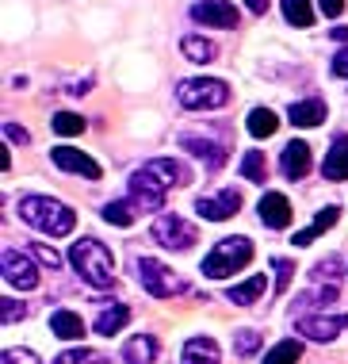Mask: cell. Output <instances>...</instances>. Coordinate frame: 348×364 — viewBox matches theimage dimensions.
<instances>
[{
  "label": "cell",
  "instance_id": "obj_1",
  "mask_svg": "<svg viewBox=\"0 0 348 364\" xmlns=\"http://www.w3.org/2000/svg\"><path fill=\"white\" fill-rule=\"evenodd\" d=\"M192 181V169L176 157H153L142 169H134L131 176V203L138 211H161L165 196L173 184H187Z\"/></svg>",
  "mask_w": 348,
  "mask_h": 364
},
{
  "label": "cell",
  "instance_id": "obj_2",
  "mask_svg": "<svg viewBox=\"0 0 348 364\" xmlns=\"http://www.w3.org/2000/svg\"><path fill=\"white\" fill-rule=\"evenodd\" d=\"M19 219L27 226H35V230L50 234V238H65L77 226V215L62 200H50V196H23L19 200Z\"/></svg>",
  "mask_w": 348,
  "mask_h": 364
},
{
  "label": "cell",
  "instance_id": "obj_3",
  "mask_svg": "<svg viewBox=\"0 0 348 364\" xmlns=\"http://www.w3.org/2000/svg\"><path fill=\"white\" fill-rule=\"evenodd\" d=\"M69 261H73V269L81 272V280L88 284V288H112L115 284V257H112V250H107L104 242H96V238L73 242Z\"/></svg>",
  "mask_w": 348,
  "mask_h": 364
},
{
  "label": "cell",
  "instance_id": "obj_4",
  "mask_svg": "<svg viewBox=\"0 0 348 364\" xmlns=\"http://www.w3.org/2000/svg\"><path fill=\"white\" fill-rule=\"evenodd\" d=\"M249 261H253V242L249 238H222V242H214V250L203 257V277L226 280V277H234V272H241Z\"/></svg>",
  "mask_w": 348,
  "mask_h": 364
},
{
  "label": "cell",
  "instance_id": "obj_5",
  "mask_svg": "<svg viewBox=\"0 0 348 364\" xmlns=\"http://www.w3.org/2000/svg\"><path fill=\"white\" fill-rule=\"evenodd\" d=\"M176 100H180L187 112H211V107L230 104V88L218 77H187L176 88Z\"/></svg>",
  "mask_w": 348,
  "mask_h": 364
},
{
  "label": "cell",
  "instance_id": "obj_6",
  "mask_svg": "<svg viewBox=\"0 0 348 364\" xmlns=\"http://www.w3.org/2000/svg\"><path fill=\"white\" fill-rule=\"evenodd\" d=\"M134 272H138V284L153 295V299H173V295L187 291V284L176 277L168 264H161L157 257H138L134 261Z\"/></svg>",
  "mask_w": 348,
  "mask_h": 364
},
{
  "label": "cell",
  "instance_id": "obj_7",
  "mask_svg": "<svg viewBox=\"0 0 348 364\" xmlns=\"http://www.w3.org/2000/svg\"><path fill=\"white\" fill-rule=\"evenodd\" d=\"M199 238L195 223L180 219V215H161V219L153 223V242L165 245V250H187Z\"/></svg>",
  "mask_w": 348,
  "mask_h": 364
},
{
  "label": "cell",
  "instance_id": "obj_8",
  "mask_svg": "<svg viewBox=\"0 0 348 364\" xmlns=\"http://www.w3.org/2000/svg\"><path fill=\"white\" fill-rule=\"evenodd\" d=\"M192 19L203 27H222V31H234L241 23V12L230 4V0H199L192 8Z\"/></svg>",
  "mask_w": 348,
  "mask_h": 364
},
{
  "label": "cell",
  "instance_id": "obj_9",
  "mask_svg": "<svg viewBox=\"0 0 348 364\" xmlns=\"http://www.w3.org/2000/svg\"><path fill=\"white\" fill-rule=\"evenodd\" d=\"M295 330L306 333L310 341H333L341 330H348V314H303Z\"/></svg>",
  "mask_w": 348,
  "mask_h": 364
},
{
  "label": "cell",
  "instance_id": "obj_10",
  "mask_svg": "<svg viewBox=\"0 0 348 364\" xmlns=\"http://www.w3.org/2000/svg\"><path fill=\"white\" fill-rule=\"evenodd\" d=\"M4 280L12 284V288H19V291L38 288V269H35V261L27 257V253H19V250H4Z\"/></svg>",
  "mask_w": 348,
  "mask_h": 364
},
{
  "label": "cell",
  "instance_id": "obj_11",
  "mask_svg": "<svg viewBox=\"0 0 348 364\" xmlns=\"http://www.w3.org/2000/svg\"><path fill=\"white\" fill-rule=\"evenodd\" d=\"M237 208H241V192H234V188H222L214 196H199L195 200V211L211 223H226L230 215H237Z\"/></svg>",
  "mask_w": 348,
  "mask_h": 364
},
{
  "label": "cell",
  "instance_id": "obj_12",
  "mask_svg": "<svg viewBox=\"0 0 348 364\" xmlns=\"http://www.w3.org/2000/svg\"><path fill=\"white\" fill-rule=\"evenodd\" d=\"M256 211H261V223L272 226V230H287L295 219V211H291V203H287L283 192H264L261 203H256Z\"/></svg>",
  "mask_w": 348,
  "mask_h": 364
},
{
  "label": "cell",
  "instance_id": "obj_13",
  "mask_svg": "<svg viewBox=\"0 0 348 364\" xmlns=\"http://www.w3.org/2000/svg\"><path fill=\"white\" fill-rule=\"evenodd\" d=\"M50 157H54L58 169H65V173H81V176H88V181H99V165H96L88 154L73 150V146H58V150L50 154Z\"/></svg>",
  "mask_w": 348,
  "mask_h": 364
},
{
  "label": "cell",
  "instance_id": "obj_14",
  "mask_svg": "<svg viewBox=\"0 0 348 364\" xmlns=\"http://www.w3.org/2000/svg\"><path fill=\"white\" fill-rule=\"evenodd\" d=\"M280 169L287 181H303L306 173H310V146L306 142H287L283 146V154H280Z\"/></svg>",
  "mask_w": 348,
  "mask_h": 364
},
{
  "label": "cell",
  "instance_id": "obj_15",
  "mask_svg": "<svg viewBox=\"0 0 348 364\" xmlns=\"http://www.w3.org/2000/svg\"><path fill=\"white\" fill-rule=\"evenodd\" d=\"M180 146L184 150H192L199 161L207 165V169H222L226 165V146H218L211 139H199V134H180Z\"/></svg>",
  "mask_w": 348,
  "mask_h": 364
},
{
  "label": "cell",
  "instance_id": "obj_16",
  "mask_svg": "<svg viewBox=\"0 0 348 364\" xmlns=\"http://www.w3.org/2000/svg\"><path fill=\"white\" fill-rule=\"evenodd\" d=\"M322 176L325 181H348V134H341V139L333 142V150L325 154Z\"/></svg>",
  "mask_w": 348,
  "mask_h": 364
},
{
  "label": "cell",
  "instance_id": "obj_17",
  "mask_svg": "<svg viewBox=\"0 0 348 364\" xmlns=\"http://www.w3.org/2000/svg\"><path fill=\"white\" fill-rule=\"evenodd\" d=\"M50 330L62 341H81L85 338V322H81V314H73V311H54L50 314Z\"/></svg>",
  "mask_w": 348,
  "mask_h": 364
},
{
  "label": "cell",
  "instance_id": "obj_18",
  "mask_svg": "<svg viewBox=\"0 0 348 364\" xmlns=\"http://www.w3.org/2000/svg\"><path fill=\"white\" fill-rule=\"evenodd\" d=\"M287 119H291L295 127H317L325 119V104L317 100V96L314 100H298V104L287 107Z\"/></svg>",
  "mask_w": 348,
  "mask_h": 364
},
{
  "label": "cell",
  "instance_id": "obj_19",
  "mask_svg": "<svg viewBox=\"0 0 348 364\" xmlns=\"http://www.w3.org/2000/svg\"><path fill=\"white\" fill-rule=\"evenodd\" d=\"M222 353H218L214 338H192L184 346V364H218Z\"/></svg>",
  "mask_w": 348,
  "mask_h": 364
},
{
  "label": "cell",
  "instance_id": "obj_20",
  "mask_svg": "<svg viewBox=\"0 0 348 364\" xmlns=\"http://www.w3.org/2000/svg\"><path fill=\"white\" fill-rule=\"evenodd\" d=\"M131 322V307L126 303H112V311H99L96 314V333H104V338H112Z\"/></svg>",
  "mask_w": 348,
  "mask_h": 364
},
{
  "label": "cell",
  "instance_id": "obj_21",
  "mask_svg": "<svg viewBox=\"0 0 348 364\" xmlns=\"http://www.w3.org/2000/svg\"><path fill=\"white\" fill-rule=\"evenodd\" d=\"M123 360H126V364H153V360H157V341L149 338V333H138V338L126 341Z\"/></svg>",
  "mask_w": 348,
  "mask_h": 364
},
{
  "label": "cell",
  "instance_id": "obj_22",
  "mask_svg": "<svg viewBox=\"0 0 348 364\" xmlns=\"http://www.w3.org/2000/svg\"><path fill=\"white\" fill-rule=\"evenodd\" d=\"M264 288H268V277H253V280H245V284H234V288L226 291V299L237 303V307H253V303L264 295Z\"/></svg>",
  "mask_w": 348,
  "mask_h": 364
},
{
  "label": "cell",
  "instance_id": "obj_23",
  "mask_svg": "<svg viewBox=\"0 0 348 364\" xmlns=\"http://www.w3.org/2000/svg\"><path fill=\"white\" fill-rule=\"evenodd\" d=\"M180 50L187 62H195V65H207V62H214V54H218V46L211 43V38H203V35H187L184 43H180Z\"/></svg>",
  "mask_w": 348,
  "mask_h": 364
},
{
  "label": "cell",
  "instance_id": "obj_24",
  "mask_svg": "<svg viewBox=\"0 0 348 364\" xmlns=\"http://www.w3.org/2000/svg\"><path fill=\"white\" fill-rule=\"evenodd\" d=\"M337 219H341V208H322V211L314 215V223L306 226V230H298V234H295V245H310V242L317 238V234L330 230V226H333Z\"/></svg>",
  "mask_w": 348,
  "mask_h": 364
},
{
  "label": "cell",
  "instance_id": "obj_25",
  "mask_svg": "<svg viewBox=\"0 0 348 364\" xmlns=\"http://www.w3.org/2000/svg\"><path fill=\"white\" fill-rule=\"evenodd\" d=\"M276 127H280L276 112H268V107H253L249 112V134L253 139H268V134H276Z\"/></svg>",
  "mask_w": 348,
  "mask_h": 364
},
{
  "label": "cell",
  "instance_id": "obj_26",
  "mask_svg": "<svg viewBox=\"0 0 348 364\" xmlns=\"http://www.w3.org/2000/svg\"><path fill=\"white\" fill-rule=\"evenodd\" d=\"M241 176H245V181H253V184H264L268 161H264V154H261V150H249V154L241 157Z\"/></svg>",
  "mask_w": 348,
  "mask_h": 364
},
{
  "label": "cell",
  "instance_id": "obj_27",
  "mask_svg": "<svg viewBox=\"0 0 348 364\" xmlns=\"http://www.w3.org/2000/svg\"><path fill=\"white\" fill-rule=\"evenodd\" d=\"M134 203L131 200H112V203H104V219L112 223V226H131L134 223Z\"/></svg>",
  "mask_w": 348,
  "mask_h": 364
},
{
  "label": "cell",
  "instance_id": "obj_28",
  "mask_svg": "<svg viewBox=\"0 0 348 364\" xmlns=\"http://www.w3.org/2000/svg\"><path fill=\"white\" fill-rule=\"evenodd\" d=\"M298 357H303V341L287 338V341H280V346L268 353L264 364H298Z\"/></svg>",
  "mask_w": 348,
  "mask_h": 364
},
{
  "label": "cell",
  "instance_id": "obj_29",
  "mask_svg": "<svg viewBox=\"0 0 348 364\" xmlns=\"http://www.w3.org/2000/svg\"><path fill=\"white\" fill-rule=\"evenodd\" d=\"M283 16H287V23H295V27H310L314 23L310 0H283Z\"/></svg>",
  "mask_w": 348,
  "mask_h": 364
},
{
  "label": "cell",
  "instance_id": "obj_30",
  "mask_svg": "<svg viewBox=\"0 0 348 364\" xmlns=\"http://www.w3.org/2000/svg\"><path fill=\"white\" fill-rule=\"evenodd\" d=\"M54 131L62 134V139H73V134L85 131V119H81V115H73V112H58L54 115Z\"/></svg>",
  "mask_w": 348,
  "mask_h": 364
},
{
  "label": "cell",
  "instance_id": "obj_31",
  "mask_svg": "<svg viewBox=\"0 0 348 364\" xmlns=\"http://www.w3.org/2000/svg\"><path fill=\"white\" fill-rule=\"evenodd\" d=\"M54 364H112L104 357V353H96V349H73V353H62Z\"/></svg>",
  "mask_w": 348,
  "mask_h": 364
},
{
  "label": "cell",
  "instance_id": "obj_32",
  "mask_svg": "<svg viewBox=\"0 0 348 364\" xmlns=\"http://www.w3.org/2000/svg\"><path fill=\"white\" fill-rule=\"evenodd\" d=\"M261 333L256 330H237V338H234V349H237V357H253L256 349H261Z\"/></svg>",
  "mask_w": 348,
  "mask_h": 364
},
{
  "label": "cell",
  "instance_id": "obj_33",
  "mask_svg": "<svg viewBox=\"0 0 348 364\" xmlns=\"http://www.w3.org/2000/svg\"><path fill=\"white\" fill-rule=\"evenodd\" d=\"M31 257L38 264H46V269H62V253H58L54 245H46V242H35L31 245Z\"/></svg>",
  "mask_w": 348,
  "mask_h": 364
},
{
  "label": "cell",
  "instance_id": "obj_34",
  "mask_svg": "<svg viewBox=\"0 0 348 364\" xmlns=\"http://www.w3.org/2000/svg\"><path fill=\"white\" fill-rule=\"evenodd\" d=\"M330 307V303H337V288L333 284H325L322 291H310V295H298V307Z\"/></svg>",
  "mask_w": 348,
  "mask_h": 364
},
{
  "label": "cell",
  "instance_id": "obj_35",
  "mask_svg": "<svg viewBox=\"0 0 348 364\" xmlns=\"http://www.w3.org/2000/svg\"><path fill=\"white\" fill-rule=\"evenodd\" d=\"M27 314V303H16V299H0V322L4 326H12V322H19Z\"/></svg>",
  "mask_w": 348,
  "mask_h": 364
},
{
  "label": "cell",
  "instance_id": "obj_36",
  "mask_svg": "<svg viewBox=\"0 0 348 364\" xmlns=\"http://www.w3.org/2000/svg\"><path fill=\"white\" fill-rule=\"evenodd\" d=\"M272 269H276V291H287V284H291V272H295V264L287 261V257H276L272 261Z\"/></svg>",
  "mask_w": 348,
  "mask_h": 364
},
{
  "label": "cell",
  "instance_id": "obj_37",
  "mask_svg": "<svg viewBox=\"0 0 348 364\" xmlns=\"http://www.w3.org/2000/svg\"><path fill=\"white\" fill-rule=\"evenodd\" d=\"M337 269H341V261H337V257H325V261H317V264H314L310 277H314L317 284H325V280H333V277H337Z\"/></svg>",
  "mask_w": 348,
  "mask_h": 364
},
{
  "label": "cell",
  "instance_id": "obj_38",
  "mask_svg": "<svg viewBox=\"0 0 348 364\" xmlns=\"http://www.w3.org/2000/svg\"><path fill=\"white\" fill-rule=\"evenodd\" d=\"M0 364H43V360H38L31 349H4V357H0Z\"/></svg>",
  "mask_w": 348,
  "mask_h": 364
},
{
  "label": "cell",
  "instance_id": "obj_39",
  "mask_svg": "<svg viewBox=\"0 0 348 364\" xmlns=\"http://www.w3.org/2000/svg\"><path fill=\"white\" fill-rule=\"evenodd\" d=\"M4 134H8V142H19V146L31 142V134H27L23 127H16V123H4Z\"/></svg>",
  "mask_w": 348,
  "mask_h": 364
},
{
  "label": "cell",
  "instance_id": "obj_40",
  "mask_svg": "<svg viewBox=\"0 0 348 364\" xmlns=\"http://www.w3.org/2000/svg\"><path fill=\"white\" fill-rule=\"evenodd\" d=\"M317 8H322V16H330V19H337L344 12V0H317Z\"/></svg>",
  "mask_w": 348,
  "mask_h": 364
},
{
  "label": "cell",
  "instance_id": "obj_41",
  "mask_svg": "<svg viewBox=\"0 0 348 364\" xmlns=\"http://www.w3.org/2000/svg\"><path fill=\"white\" fill-rule=\"evenodd\" d=\"M333 77H348V50L333 54Z\"/></svg>",
  "mask_w": 348,
  "mask_h": 364
},
{
  "label": "cell",
  "instance_id": "obj_42",
  "mask_svg": "<svg viewBox=\"0 0 348 364\" xmlns=\"http://www.w3.org/2000/svg\"><path fill=\"white\" fill-rule=\"evenodd\" d=\"M268 4H272V0H245V8H249L253 16H264V12H268Z\"/></svg>",
  "mask_w": 348,
  "mask_h": 364
},
{
  "label": "cell",
  "instance_id": "obj_43",
  "mask_svg": "<svg viewBox=\"0 0 348 364\" xmlns=\"http://www.w3.org/2000/svg\"><path fill=\"white\" fill-rule=\"evenodd\" d=\"M333 38L337 43H348V27H333Z\"/></svg>",
  "mask_w": 348,
  "mask_h": 364
}]
</instances>
